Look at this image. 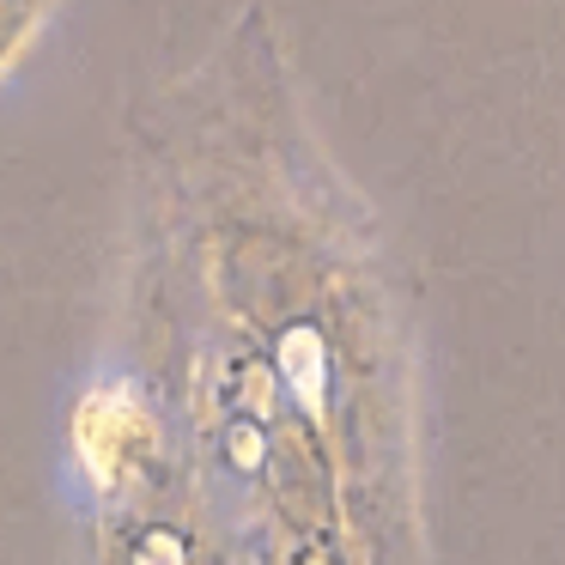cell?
Instances as JSON below:
<instances>
[{"label":"cell","mask_w":565,"mask_h":565,"mask_svg":"<svg viewBox=\"0 0 565 565\" xmlns=\"http://www.w3.org/2000/svg\"><path fill=\"white\" fill-rule=\"evenodd\" d=\"M67 450H74V468L86 475V487L122 492L152 450V426H147L140 395L128 390V383H98V390H86L74 407V419H67Z\"/></svg>","instance_id":"6da1fadb"}]
</instances>
